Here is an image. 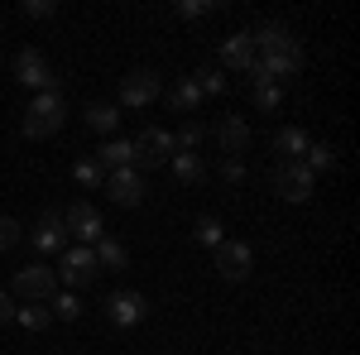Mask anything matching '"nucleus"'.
<instances>
[{
    "label": "nucleus",
    "mask_w": 360,
    "mask_h": 355,
    "mask_svg": "<svg viewBox=\"0 0 360 355\" xmlns=\"http://www.w3.org/2000/svg\"><path fill=\"white\" fill-rule=\"evenodd\" d=\"M168 106L178 110V115H197L202 110V91H197L193 77H178V82L168 86Z\"/></svg>",
    "instance_id": "17"
},
{
    "label": "nucleus",
    "mask_w": 360,
    "mask_h": 355,
    "mask_svg": "<svg viewBox=\"0 0 360 355\" xmlns=\"http://www.w3.org/2000/svg\"><path fill=\"white\" fill-rule=\"evenodd\" d=\"M144 178H139V168H120V173H106V197H111L115 207H139L144 202Z\"/></svg>",
    "instance_id": "12"
},
{
    "label": "nucleus",
    "mask_w": 360,
    "mask_h": 355,
    "mask_svg": "<svg viewBox=\"0 0 360 355\" xmlns=\"http://www.w3.org/2000/svg\"><path fill=\"white\" fill-rule=\"evenodd\" d=\"M72 178H77L82 188H101V183H106V168L96 164V154H86V159L72 164Z\"/></svg>",
    "instance_id": "24"
},
{
    "label": "nucleus",
    "mask_w": 360,
    "mask_h": 355,
    "mask_svg": "<svg viewBox=\"0 0 360 355\" xmlns=\"http://www.w3.org/2000/svg\"><path fill=\"white\" fill-rule=\"evenodd\" d=\"M274 149L283 154V159H303L307 154V135L298 130V125H283V130L274 135Z\"/></svg>",
    "instance_id": "21"
},
{
    "label": "nucleus",
    "mask_w": 360,
    "mask_h": 355,
    "mask_svg": "<svg viewBox=\"0 0 360 355\" xmlns=\"http://www.w3.org/2000/svg\"><path fill=\"white\" fill-rule=\"evenodd\" d=\"M255 44H250V29H236L231 39L221 44V67H231V72H250L255 67Z\"/></svg>",
    "instance_id": "14"
},
{
    "label": "nucleus",
    "mask_w": 360,
    "mask_h": 355,
    "mask_svg": "<svg viewBox=\"0 0 360 355\" xmlns=\"http://www.w3.org/2000/svg\"><path fill=\"white\" fill-rule=\"evenodd\" d=\"M29 240H34V250H39V254H63V250H68V226H63V212H44V217H39V226L29 231Z\"/></svg>",
    "instance_id": "11"
},
{
    "label": "nucleus",
    "mask_w": 360,
    "mask_h": 355,
    "mask_svg": "<svg viewBox=\"0 0 360 355\" xmlns=\"http://www.w3.org/2000/svg\"><path fill=\"white\" fill-rule=\"evenodd\" d=\"M144 312H149V302H144V293H135V288H115L111 298H106V317H111L115 327H139Z\"/></svg>",
    "instance_id": "10"
},
{
    "label": "nucleus",
    "mask_w": 360,
    "mask_h": 355,
    "mask_svg": "<svg viewBox=\"0 0 360 355\" xmlns=\"http://www.w3.org/2000/svg\"><path fill=\"white\" fill-rule=\"evenodd\" d=\"M53 273L68 283V288H86V283H96L101 264H96L91 245H68V250H63V264H58Z\"/></svg>",
    "instance_id": "6"
},
{
    "label": "nucleus",
    "mask_w": 360,
    "mask_h": 355,
    "mask_svg": "<svg viewBox=\"0 0 360 355\" xmlns=\"http://www.w3.org/2000/svg\"><path fill=\"white\" fill-rule=\"evenodd\" d=\"M15 322L25 331H44L53 327V312H49V302H25V307H15Z\"/></svg>",
    "instance_id": "20"
},
{
    "label": "nucleus",
    "mask_w": 360,
    "mask_h": 355,
    "mask_svg": "<svg viewBox=\"0 0 360 355\" xmlns=\"http://www.w3.org/2000/svg\"><path fill=\"white\" fill-rule=\"evenodd\" d=\"M159 91H164L159 72H154V67H135L130 77H120V106L144 110V106H154V101H159Z\"/></svg>",
    "instance_id": "7"
},
{
    "label": "nucleus",
    "mask_w": 360,
    "mask_h": 355,
    "mask_svg": "<svg viewBox=\"0 0 360 355\" xmlns=\"http://www.w3.org/2000/svg\"><path fill=\"white\" fill-rule=\"evenodd\" d=\"M20 15H25V20H53L58 5H53V0H25V5H20Z\"/></svg>",
    "instance_id": "31"
},
{
    "label": "nucleus",
    "mask_w": 360,
    "mask_h": 355,
    "mask_svg": "<svg viewBox=\"0 0 360 355\" xmlns=\"http://www.w3.org/2000/svg\"><path fill=\"white\" fill-rule=\"evenodd\" d=\"M207 139V125L202 120H188V125H178V135H173V154H197V144Z\"/></svg>",
    "instance_id": "22"
},
{
    "label": "nucleus",
    "mask_w": 360,
    "mask_h": 355,
    "mask_svg": "<svg viewBox=\"0 0 360 355\" xmlns=\"http://www.w3.org/2000/svg\"><path fill=\"white\" fill-rule=\"evenodd\" d=\"M5 322H15V302H10V293L0 288V327H5Z\"/></svg>",
    "instance_id": "34"
},
{
    "label": "nucleus",
    "mask_w": 360,
    "mask_h": 355,
    "mask_svg": "<svg viewBox=\"0 0 360 355\" xmlns=\"http://www.w3.org/2000/svg\"><path fill=\"white\" fill-rule=\"evenodd\" d=\"M250 96H255V110H278V106H283V86H278V82L250 86Z\"/></svg>",
    "instance_id": "25"
},
{
    "label": "nucleus",
    "mask_w": 360,
    "mask_h": 355,
    "mask_svg": "<svg viewBox=\"0 0 360 355\" xmlns=\"http://www.w3.org/2000/svg\"><path fill=\"white\" fill-rule=\"evenodd\" d=\"M250 44H255V53H274L283 44H293V29L283 25V20H264V25L250 29Z\"/></svg>",
    "instance_id": "15"
},
{
    "label": "nucleus",
    "mask_w": 360,
    "mask_h": 355,
    "mask_svg": "<svg viewBox=\"0 0 360 355\" xmlns=\"http://www.w3.org/2000/svg\"><path fill=\"white\" fill-rule=\"evenodd\" d=\"M193 235H197V245H207V250H217L226 240V235H221V221H217V217H197Z\"/></svg>",
    "instance_id": "26"
},
{
    "label": "nucleus",
    "mask_w": 360,
    "mask_h": 355,
    "mask_svg": "<svg viewBox=\"0 0 360 355\" xmlns=\"http://www.w3.org/2000/svg\"><path fill=\"white\" fill-rule=\"evenodd\" d=\"M193 82H197V91H202V96H221V91H226V77L217 72V67H197Z\"/></svg>",
    "instance_id": "28"
},
{
    "label": "nucleus",
    "mask_w": 360,
    "mask_h": 355,
    "mask_svg": "<svg viewBox=\"0 0 360 355\" xmlns=\"http://www.w3.org/2000/svg\"><path fill=\"white\" fill-rule=\"evenodd\" d=\"M269 183L283 202H307L312 197V183H317V173H307L303 159H278L274 173H269Z\"/></svg>",
    "instance_id": "2"
},
{
    "label": "nucleus",
    "mask_w": 360,
    "mask_h": 355,
    "mask_svg": "<svg viewBox=\"0 0 360 355\" xmlns=\"http://www.w3.org/2000/svg\"><path fill=\"white\" fill-rule=\"evenodd\" d=\"M217 10H221V0H178L173 5L178 20H202V15H217Z\"/></svg>",
    "instance_id": "27"
},
{
    "label": "nucleus",
    "mask_w": 360,
    "mask_h": 355,
    "mask_svg": "<svg viewBox=\"0 0 360 355\" xmlns=\"http://www.w3.org/2000/svg\"><path fill=\"white\" fill-rule=\"evenodd\" d=\"M20 235H25V231H20V221L0 217V254H5V250H15V245H20Z\"/></svg>",
    "instance_id": "32"
},
{
    "label": "nucleus",
    "mask_w": 360,
    "mask_h": 355,
    "mask_svg": "<svg viewBox=\"0 0 360 355\" xmlns=\"http://www.w3.org/2000/svg\"><path fill=\"white\" fill-rule=\"evenodd\" d=\"M63 120H68V101H63V91H39V96L29 101L20 130H25V139H53L58 130H63Z\"/></svg>",
    "instance_id": "1"
},
{
    "label": "nucleus",
    "mask_w": 360,
    "mask_h": 355,
    "mask_svg": "<svg viewBox=\"0 0 360 355\" xmlns=\"http://www.w3.org/2000/svg\"><path fill=\"white\" fill-rule=\"evenodd\" d=\"M130 149H135V168H164L173 159V135H168L164 125H144L130 139Z\"/></svg>",
    "instance_id": "4"
},
{
    "label": "nucleus",
    "mask_w": 360,
    "mask_h": 355,
    "mask_svg": "<svg viewBox=\"0 0 360 355\" xmlns=\"http://www.w3.org/2000/svg\"><path fill=\"white\" fill-rule=\"evenodd\" d=\"M221 183H231V188L245 183V159H226L221 164Z\"/></svg>",
    "instance_id": "33"
},
{
    "label": "nucleus",
    "mask_w": 360,
    "mask_h": 355,
    "mask_svg": "<svg viewBox=\"0 0 360 355\" xmlns=\"http://www.w3.org/2000/svg\"><path fill=\"white\" fill-rule=\"evenodd\" d=\"M250 269H255V245H245V240H221L217 245V273L226 283L250 278Z\"/></svg>",
    "instance_id": "9"
},
{
    "label": "nucleus",
    "mask_w": 360,
    "mask_h": 355,
    "mask_svg": "<svg viewBox=\"0 0 360 355\" xmlns=\"http://www.w3.org/2000/svg\"><path fill=\"white\" fill-rule=\"evenodd\" d=\"M250 139H255V130H250L245 115H226L221 125H217V144H221L226 159H240V154L250 149Z\"/></svg>",
    "instance_id": "13"
},
{
    "label": "nucleus",
    "mask_w": 360,
    "mask_h": 355,
    "mask_svg": "<svg viewBox=\"0 0 360 355\" xmlns=\"http://www.w3.org/2000/svg\"><path fill=\"white\" fill-rule=\"evenodd\" d=\"M303 164H307V173H317V168H332V164H336V154H332V144H307V154H303Z\"/></svg>",
    "instance_id": "30"
},
{
    "label": "nucleus",
    "mask_w": 360,
    "mask_h": 355,
    "mask_svg": "<svg viewBox=\"0 0 360 355\" xmlns=\"http://www.w3.org/2000/svg\"><path fill=\"white\" fill-rule=\"evenodd\" d=\"M96 164L106 168V173L135 168V149H130V139H106V144H101V154H96Z\"/></svg>",
    "instance_id": "18"
},
{
    "label": "nucleus",
    "mask_w": 360,
    "mask_h": 355,
    "mask_svg": "<svg viewBox=\"0 0 360 355\" xmlns=\"http://www.w3.org/2000/svg\"><path fill=\"white\" fill-rule=\"evenodd\" d=\"M168 168H173V178H178L183 188H202V183H207V159H202V154H173Z\"/></svg>",
    "instance_id": "16"
},
{
    "label": "nucleus",
    "mask_w": 360,
    "mask_h": 355,
    "mask_svg": "<svg viewBox=\"0 0 360 355\" xmlns=\"http://www.w3.org/2000/svg\"><path fill=\"white\" fill-rule=\"evenodd\" d=\"M49 312H53V317H63V322H77V317H82V302L72 298V293H63V298H49Z\"/></svg>",
    "instance_id": "29"
},
{
    "label": "nucleus",
    "mask_w": 360,
    "mask_h": 355,
    "mask_svg": "<svg viewBox=\"0 0 360 355\" xmlns=\"http://www.w3.org/2000/svg\"><path fill=\"white\" fill-rule=\"evenodd\" d=\"M15 293L25 302H49L58 293V273L53 264H44V259H34L25 269H15Z\"/></svg>",
    "instance_id": "5"
},
{
    "label": "nucleus",
    "mask_w": 360,
    "mask_h": 355,
    "mask_svg": "<svg viewBox=\"0 0 360 355\" xmlns=\"http://www.w3.org/2000/svg\"><path fill=\"white\" fill-rule=\"evenodd\" d=\"M86 125H91L96 135H115V130H120V106H91L86 110Z\"/></svg>",
    "instance_id": "23"
},
{
    "label": "nucleus",
    "mask_w": 360,
    "mask_h": 355,
    "mask_svg": "<svg viewBox=\"0 0 360 355\" xmlns=\"http://www.w3.org/2000/svg\"><path fill=\"white\" fill-rule=\"evenodd\" d=\"M63 226H68V235H77L82 245H96L101 235H106V226H101V212L77 197V202H68V212H63Z\"/></svg>",
    "instance_id": "8"
},
{
    "label": "nucleus",
    "mask_w": 360,
    "mask_h": 355,
    "mask_svg": "<svg viewBox=\"0 0 360 355\" xmlns=\"http://www.w3.org/2000/svg\"><path fill=\"white\" fill-rule=\"evenodd\" d=\"M15 77L34 91H63V77L53 72V63L44 58V49H20L15 53Z\"/></svg>",
    "instance_id": "3"
},
{
    "label": "nucleus",
    "mask_w": 360,
    "mask_h": 355,
    "mask_svg": "<svg viewBox=\"0 0 360 355\" xmlns=\"http://www.w3.org/2000/svg\"><path fill=\"white\" fill-rule=\"evenodd\" d=\"M91 254H96L101 269H125V264H130V250L120 245V240H111V235H101V240L91 245Z\"/></svg>",
    "instance_id": "19"
}]
</instances>
